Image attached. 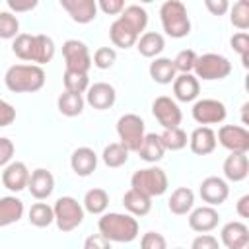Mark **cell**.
Segmentation results:
<instances>
[{"instance_id": "cell-1", "label": "cell", "mask_w": 249, "mask_h": 249, "mask_svg": "<svg viewBox=\"0 0 249 249\" xmlns=\"http://www.w3.org/2000/svg\"><path fill=\"white\" fill-rule=\"evenodd\" d=\"M146 25H148V12L138 4L126 6L109 27L111 43L119 49H128V47L136 45L140 33L146 29Z\"/></svg>"}, {"instance_id": "cell-2", "label": "cell", "mask_w": 249, "mask_h": 249, "mask_svg": "<svg viewBox=\"0 0 249 249\" xmlns=\"http://www.w3.org/2000/svg\"><path fill=\"white\" fill-rule=\"evenodd\" d=\"M12 51L19 60L35 62V64H47L54 56V43L47 35H29V33H18L12 43Z\"/></svg>"}, {"instance_id": "cell-3", "label": "cell", "mask_w": 249, "mask_h": 249, "mask_svg": "<svg viewBox=\"0 0 249 249\" xmlns=\"http://www.w3.org/2000/svg\"><path fill=\"white\" fill-rule=\"evenodd\" d=\"M4 84L14 93H33L45 86V70L39 64H14L6 70Z\"/></svg>"}, {"instance_id": "cell-4", "label": "cell", "mask_w": 249, "mask_h": 249, "mask_svg": "<svg viewBox=\"0 0 249 249\" xmlns=\"http://www.w3.org/2000/svg\"><path fill=\"white\" fill-rule=\"evenodd\" d=\"M99 233L105 235L111 243H130L138 237V222L132 214L109 212L103 214L97 222Z\"/></svg>"}, {"instance_id": "cell-5", "label": "cell", "mask_w": 249, "mask_h": 249, "mask_svg": "<svg viewBox=\"0 0 249 249\" xmlns=\"http://www.w3.org/2000/svg\"><path fill=\"white\" fill-rule=\"evenodd\" d=\"M160 19L163 31L173 39H181L191 33V19L181 0H165L160 8Z\"/></svg>"}, {"instance_id": "cell-6", "label": "cell", "mask_w": 249, "mask_h": 249, "mask_svg": "<svg viewBox=\"0 0 249 249\" xmlns=\"http://www.w3.org/2000/svg\"><path fill=\"white\" fill-rule=\"evenodd\" d=\"M167 175L161 167H144L134 171V175L130 177V187L138 189L140 193L148 195V196H160L167 191Z\"/></svg>"}, {"instance_id": "cell-7", "label": "cell", "mask_w": 249, "mask_h": 249, "mask_svg": "<svg viewBox=\"0 0 249 249\" xmlns=\"http://www.w3.org/2000/svg\"><path fill=\"white\" fill-rule=\"evenodd\" d=\"M54 222L60 231H72L84 222V206L72 196H60L54 206Z\"/></svg>"}, {"instance_id": "cell-8", "label": "cell", "mask_w": 249, "mask_h": 249, "mask_svg": "<svg viewBox=\"0 0 249 249\" xmlns=\"http://www.w3.org/2000/svg\"><path fill=\"white\" fill-rule=\"evenodd\" d=\"M193 70L196 78H202V80H224L231 72V62L224 54L206 53L196 56Z\"/></svg>"}, {"instance_id": "cell-9", "label": "cell", "mask_w": 249, "mask_h": 249, "mask_svg": "<svg viewBox=\"0 0 249 249\" xmlns=\"http://www.w3.org/2000/svg\"><path fill=\"white\" fill-rule=\"evenodd\" d=\"M117 134L128 152H136L144 138V121L134 113H126L117 121Z\"/></svg>"}, {"instance_id": "cell-10", "label": "cell", "mask_w": 249, "mask_h": 249, "mask_svg": "<svg viewBox=\"0 0 249 249\" xmlns=\"http://www.w3.org/2000/svg\"><path fill=\"white\" fill-rule=\"evenodd\" d=\"M62 56L66 62L68 70H78V72H88L91 66V56L86 47V43L78 39H68L62 45Z\"/></svg>"}, {"instance_id": "cell-11", "label": "cell", "mask_w": 249, "mask_h": 249, "mask_svg": "<svg viewBox=\"0 0 249 249\" xmlns=\"http://www.w3.org/2000/svg\"><path fill=\"white\" fill-rule=\"evenodd\" d=\"M152 113H154V117L158 119V123L163 128H173V126H179L181 124V109L167 95H160V97L154 99Z\"/></svg>"}, {"instance_id": "cell-12", "label": "cell", "mask_w": 249, "mask_h": 249, "mask_svg": "<svg viewBox=\"0 0 249 249\" xmlns=\"http://www.w3.org/2000/svg\"><path fill=\"white\" fill-rule=\"evenodd\" d=\"M193 119L198 124H216L226 119V105L218 99H200L193 105Z\"/></svg>"}, {"instance_id": "cell-13", "label": "cell", "mask_w": 249, "mask_h": 249, "mask_svg": "<svg viewBox=\"0 0 249 249\" xmlns=\"http://www.w3.org/2000/svg\"><path fill=\"white\" fill-rule=\"evenodd\" d=\"M218 142L230 152H249V132L245 126H237V124L220 126Z\"/></svg>"}, {"instance_id": "cell-14", "label": "cell", "mask_w": 249, "mask_h": 249, "mask_svg": "<svg viewBox=\"0 0 249 249\" xmlns=\"http://www.w3.org/2000/svg\"><path fill=\"white\" fill-rule=\"evenodd\" d=\"M198 193H200V198H202L206 204L218 206V204L226 202V198H228V195H230V187H228V183H226L222 177H214V175H212V177H206V179L200 183Z\"/></svg>"}, {"instance_id": "cell-15", "label": "cell", "mask_w": 249, "mask_h": 249, "mask_svg": "<svg viewBox=\"0 0 249 249\" xmlns=\"http://www.w3.org/2000/svg\"><path fill=\"white\" fill-rule=\"evenodd\" d=\"M86 91H88V93H86V101H88L93 109H97V111H105V109H109V107L115 105L117 91H115V88H113L111 84H107V82H97V84L89 86Z\"/></svg>"}, {"instance_id": "cell-16", "label": "cell", "mask_w": 249, "mask_h": 249, "mask_svg": "<svg viewBox=\"0 0 249 249\" xmlns=\"http://www.w3.org/2000/svg\"><path fill=\"white\" fill-rule=\"evenodd\" d=\"M27 181H29V169L23 161H10L8 165H4V171H2V185L8 189V191H14V193H19L27 187Z\"/></svg>"}, {"instance_id": "cell-17", "label": "cell", "mask_w": 249, "mask_h": 249, "mask_svg": "<svg viewBox=\"0 0 249 249\" xmlns=\"http://www.w3.org/2000/svg\"><path fill=\"white\" fill-rule=\"evenodd\" d=\"M27 189H29L31 196L37 198V200L49 198L53 195V191H54V177H53V173L43 169V167L31 171L29 173V181H27Z\"/></svg>"}, {"instance_id": "cell-18", "label": "cell", "mask_w": 249, "mask_h": 249, "mask_svg": "<svg viewBox=\"0 0 249 249\" xmlns=\"http://www.w3.org/2000/svg\"><path fill=\"white\" fill-rule=\"evenodd\" d=\"M76 23H89L97 16V0H58Z\"/></svg>"}, {"instance_id": "cell-19", "label": "cell", "mask_w": 249, "mask_h": 249, "mask_svg": "<svg viewBox=\"0 0 249 249\" xmlns=\"http://www.w3.org/2000/svg\"><path fill=\"white\" fill-rule=\"evenodd\" d=\"M218 212L214 206L206 204V206H198L195 210H191L189 214V228L193 231H198V233H206V231H212L216 226H218Z\"/></svg>"}, {"instance_id": "cell-20", "label": "cell", "mask_w": 249, "mask_h": 249, "mask_svg": "<svg viewBox=\"0 0 249 249\" xmlns=\"http://www.w3.org/2000/svg\"><path fill=\"white\" fill-rule=\"evenodd\" d=\"M224 175L228 181L239 183L249 175V160L247 152H230V156L224 160Z\"/></svg>"}, {"instance_id": "cell-21", "label": "cell", "mask_w": 249, "mask_h": 249, "mask_svg": "<svg viewBox=\"0 0 249 249\" xmlns=\"http://www.w3.org/2000/svg\"><path fill=\"white\" fill-rule=\"evenodd\" d=\"M70 167L76 175L80 177H88L95 171L97 167V154L88 148V146H82V148H76L70 156Z\"/></svg>"}, {"instance_id": "cell-22", "label": "cell", "mask_w": 249, "mask_h": 249, "mask_svg": "<svg viewBox=\"0 0 249 249\" xmlns=\"http://www.w3.org/2000/svg\"><path fill=\"white\" fill-rule=\"evenodd\" d=\"M222 243L228 249H243L249 243V228L243 222H228L220 231Z\"/></svg>"}, {"instance_id": "cell-23", "label": "cell", "mask_w": 249, "mask_h": 249, "mask_svg": "<svg viewBox=\"0 0 249 249\" xmlns=\"http://www.w3.org/2000/svg\"><path fill=\"white\" fill-rule=\"evenodd\" d=\"M198 89H200L198 78L193 76L191 72H181L179 76L173 78V93L183 103H189V101L196 99L198 97Z\"/></svg>"}, {"instance_id": "cell-24", "label": "cell", "mask_w": 249, "mask_h": 249, "mask_svg": "<svg viewBox=\"0 0 249 249\" xmlns=\"http://www.w3.org/2000/svg\"><path fill=\"white\" fill-rule=\"evenodd\" d=\"M189 146H191V152L196 154V156L212 154L214 148H216V132L206 124L198 126V128L193 130V134L189 138Z\"/></svg>"}, {"instance_id": "cell-25", "label": "cell", "mask_w": 249, "mask_h": 249, "mask_svg": "<svg viewBox=\"0 0 249 249\" xmlns=\"http://www.w3.org/2000/svg\"><path fill=\"white\" fill-rule=\"evenodd\" d=\"M123 204L128 210V214H132V216H146L150 212V208H152V196H148V195L140 193L138 189L130 187L124 193V196H123Z\"/></svg>"}, {"instance_id": "cell-26", "label": "cell", "mask_w": 249, "mask_h": 249, "mask_svg": "<svg viewBox=\"0 0 249 249\" xmlns=\"http://www.w3.org/2000/svg\"><path fill=\"white\" fill-rule=\"evenodd\" d=\"M136 152H138V156H140L144 161H148V163H156V161H160V160L163 158L165 148H163V144H161L160 134L150 132V134H144L142 144H140V148H138Z\"/></svg>"}, {"instance_id": "cell-27", "label": "cell", "mask_w": 249, "mask_h": 249, "mask_svg": "<svg viewBox=\"0 0 249 249\" xmlns=\"http://www.w3.org/2000/svg\"><path fill=\"white\" fill-rule=\"evenodd\" d=\"M167 206H169V210L173 214L183 216V214L193 210V206H195V193L189 187H179V189H175L171 193V196L167 200Z\"/></svg>"}, {"instance_id": "cell-28", "label": "cell", "mask_w": 249, "mask_h": 249, "mask_svg": "<svg viewBox=\"0 0 249 249\" xmlns=\"http://www.w3.org/2000/svg\"><path fill=\"white\" fill-rule=\"evenodd\" d=\"M23 216V202L16 196L0 198V228L19 222Z\"/></svg>"}, {"instance_id": "cell-29", "label": "cell", "mask_w": 249, "mask_h": 249, "mask_svg": "<svg viewBox=\"0 0 249 249\" xmlns=\"http://www.w3.org/2000/svg\"><path fill=\"white\" fill-rule=\"evenodd\" d=\"M163 47H165L163 35H160V33H156V31H146V33H142V35L138 37V41H136L138 53H140L142 56H146V58L158 56V54L163 51Z\"/></svg>"}, {"instance_id": "cell-30", "label": "cell", "mask_w": 249, "mask_h": 249, "mask_svg": "<svg viewBox=\"0 0 249 249\" xmlns=\"http://www.w3.org/2000/svg\"><path fill=\"white\" fill-rule=\"evenodd\" d=\"M177 76V70H175V64L171 58H156L154 62H150V78L158 84H171L173 78Z\"/></svg>"}, {"instance_id": "cell-31", "label": "cell", "mask_w": 249, "mask_h": 249, "mask_svg": "<svg viewBox=\"0 0 249 249\" xmlns=\"http://www.w3.org/2000/svg\"><path fill=\"white\" fill-rule=\"evenodd\" d=\"M84 97L82 93H76V91H68L64 89V93H60L56 105H58V111L64 115V117H78L82 111H84Z\"/></svg>"}, {"instance_id": "cell-32", "label": "cell", "mask_w": 249, "mask_h": 249, "mask_svg": "<svg viewBox=\"0 0 249 249\" xmlns=\"http://www.w3.org/2000/svg\"><path fill=\"white\" fill-rule=\"evenodd\" d=\"M109 206V195L103 189H89L84 196V210L89 214H103Z\"/></svg>"}, {"instance_id": "cell-33", "label": "cell", "mask_w": 249, "mask_h": 249, "mask_svg": "<svg viewBox=\"0 0 249 249\" xmlns=\"http://www.w3.org/2000/svg\"><path fill=\"white\" fill-rule=\"evenodd\" d=\"M54 222V210L47 202H35L29 208V224L35 228H47Z\"/></svg>"}, {"instance_id": "cell-34", "label": "cell", "mask_w": 249, "mask_h": 249, "mask_svg": "<svg viewBox=\"0 0 249 249\" xmlns=\"http://www.w3.org/2000/svg\"><path fill=\"white\" fill-rule=\"evenodd\" d=\"M161 138V144L165 150H171V152H177V150H183L189 142L187 138V132L179 126H173V128H163V132L160 134Z\"/></svg>"}, {"instance_id": "cell-35", "label": "cell", "mask_w": 249, "mask_h": 249, "mask_svg": "<svg viewBox=\"0 0 249 249\" xmlns=\"http://www.w3.org/2000/svg\"><path fill=\"white\" fill-rule=\"evenodd\" d=\"M101 158H103V161H105L107 167H121L128 160V150L121 142H113V144L105 146Z\"/></svg>"}, {"instance_id": "cell-36", "label": "cell", "mask_w": 249, "mask_h": 249, "mask_svg": "<svg viewBox=\"0 0 249 249\" xmlns=\"http://www.w3.org/2000/svg\"><path fill=\"white\" fill-rule=\"evenodd\" d=\"M64 82V89L68 91H76V93H84L89 88V80H88V72H78V70H64L62 76Z\"/></svg>"}, {"instance_id": "cell-37", "label": "cell", "mask_w": 249, "mask_h": 249, "mask_svg": "<svg viewBox=\"0 0 249 249\" xmlns=\"http://www.w3.org/2000/svg\"><path fill=\"white\" fill-rule=\"evenodd\" d=\"M230 21L233 27H237L239 31L249 29V2H241L237 0L233 4V8H230Z\"/></svg>"}, {"instance_id": "cell-38", "label": "cell", "mask_w": 249, "mask_h": 249, "mask_svg": "<svg viewBox=\"0 0 249 249\" xmlns=\"http://www.w3.org/2000/svg\"><path fill=\"white\" fill-rule=\"evenodd\" d=\"M19 33V21L14 12H0V39H14Z\"/></svg>"}, {"instance_id": "cell-39", "label": "cell", "mask_w": 249, "mask_h": 249, "mask_svg": "<svg viewBox=\"0 0 249 249\" xmlns=\"http://www.w3.org/2000/svg\"><path fill=\"white\" fill-rule=\"evenodd\" d=\"M115 60H117V51H115L113 47H99V49L93 53V58H91V62H93L99 70L111 68V66L115 64Z\"/></svg>"}, {"instance_id": "cell-40", "label": "cell", "mask_w": 249, "mask_h": 249, "mask_svg": "<svg viewBox=\"0 0 249 249\" xmlns=\"http://www.w3.org/2000/svg\"><path fill=\"white\" fill-rule=\"evenodd\" d=\"M230 45H231V49L241 56V62H243V66L247 68V66H249V62H247V56H249V35H247L245 31H239V33H235V35L230 39Z\"/></svg>"}, {"instance_id": "cell-41", "label": "cell", "mask_w": 249, "mask_h": 249, "mask_svg": "<svg viewBox=\"0 0 249 249\" xmlns=\"http://www.w3.org/2000/svg\"><path fill=\"white\" fill-rule=\"evenodd\" d=\"M195 60H196V53L193 49H185L177 53V56L173 58V64L177 72H191L195 66Z\"/></svg>"}, {"instance_id": "cell-42", "label": "cell", "mask_w": 249, "mask_h": 249, "mask_svg": "<svg viewBox=\"0 0 249 249\" xmlns=\"http://www.w3.org/2000/svg\"><path fill=\"white\" fill-rule=\"evenodd\" d=\"M140 245H142V249H165V239H163L161 233L148 231V233L142 235Z\"/></svg>"}, {"instance_id": "cell-43", "label": "cell", "mask_w": 249, "mask_h": 249, "mask_svg": "<svg viewBox=\"0 0 249 249\" xmlns=\"http://www.w3.org/2000/svg\"><path fill=\"white\" fill-rule=\"evenodd\" d=\"M10 12L14 14H25V12H31L37 8L39 0H6Z\"/></svg>"}, {"instance_id": "cell-44", "label": "cell", "mask_w": 249, "mask_h": 249, "mask_svg": "<svg viewBox=\"0 0 249 249\" xmlns=\"http://www.w3.org/2000/svg\"><path fill=\"white\" fill-rule=\"evenodd\" d=\"M97 6L107 16H117L124 10V0H97Z\"/></svg>"}, {"instance_id": "cell-45", "label": "cell", "mask_w": 249, "mask_h": 249, "mask_svg": "<svg viewBox=\"0 0 249 249\" xmlns=\"http://www.w3.org/2000/svg\"><path fill=\"white\" fill-rule=\"evenodd\" d=\"M14 142L6 136H0V167L8 165L12 161V156H14Z\"/></svg>"}, {"instance_id": "cell-46", "label": "cell", "mask_w": 249, "mask_h": 249, "mask_svg": "<svg viewBox=\"0 0 249 249\" xmlns=\"http://www.w3.org/2000/svg\"><path fill=\"white\" fill-rule=\"evenodd\" d=\"M191 247L193 249H216L218 247V239L206 231V233H200L198 237H195Z\"/></svg>"}, {"instance_id": "cell-47", "label": "cell", "mask_w": 249, "mask_h": 249, "mask_svg": "<svg viewBox=\"0 0 249 249\" xmlns=\"http://www.w3.org/2000/svg\"><path fill=\"white\" fill-rule=\"evenodd\" d=\"M14 121H16V109L8 101L0 99V128L12 124Z\"/></svg>"}, {"instance_id": "cell-48", "label": "cell", "mask_w": 249, "mask_h": 249, "mask_svg": "<svg viewBox=\"0 0 249 249\" xmlns=\"http://www.w3.org/2000/svg\"><path fill=\"white\" fill-rule=\"evenodd\" d=\"M84 247L86 249H109L111 247V241L101 235V233H95V235H89L86 241H84Z\"/></svg>"}, {"instance_id": "cell-49", "label": "cell", "mask_w": 249, "mask_h": 249, "mask_svg": "<svg viewBox=\"0 0 249 249\" xmlns=\"http://www.w3.org/2000/svg\"><path fill=\"white\" fill-rule=\"evenodd\" d=\"M204 6L212 16H224L230 10V0H204Z\"/></svg>"}, {"instance_id": "cell-50", "label": "cell", "mask_w": 249, "mask_h": 249, "mask_svg": "<svg viewBox=\"0 0 249 249\" xmlns=\"http://www.w3.org/2000/svg\"><path fill=\"white\" fill-rule=\"evenodd\" d=\"M237 214L241 218H249V195H243L239 200H237V206H235Z\"/></svg>"}, {"instance_id": "cell-51", "label": "cell", "mask_w": 249, "mask_h": 249, "mask_svg": "<svg viewBox=\"0 0 249 249\" xmlns=\"http://www.w3.org/2000/svg\"><path fill=\"white\" fill-rule=\"evenodd\" d=\"M142 4H148V2H154V0H140Z\"/></svg>"}, {"instance_id": "cell-52", "label": "cell", "mask_w": 249, "mask_h": 249, "mask_svg": "<svg viewBox=\"0 0 249 249\" xmlns=\"http://www.w3.org/2000/svg\"><path fill=\"white\" fill-rule=\"evenodd\" d=\"M241 2H249V0H241Z\"/></svg>"}]
</instances>
